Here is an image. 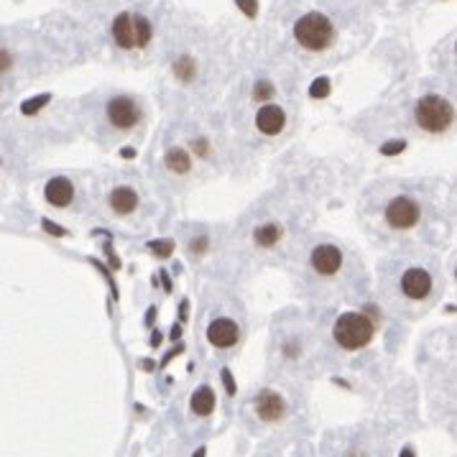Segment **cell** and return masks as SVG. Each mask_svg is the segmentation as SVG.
Listing matches in <instances>:
<instances>
[{
	"instance_id": "6da1fadb",
	"label": "cell",
	"mask_w": 457,
	"mask_h": 457,
	"mask_svg": "<svg viewBox=\"0 0 457 457\" xmlns=\"http://www.w3.org/2000/svg\"><path fill=\"white\" fill-rule=\"evenodd\" d=\"M294 36L304 49L322 51L335 41V26L322 13H307L294 23Z\"/></svg>"
},
{
	"instance_id": "7a4b0ae2",
	"label": "cell",
	"mask_w": 457,
	"mask_h": 457,
	"mask_svg": "<svg viewBox=\"0 0 457 457\" xmlns=\"http://www.w3.org/2000/svg\"><path fill=\"white\" fill-rule=\"evenodd\" d=\"M332 335H335L337 345H343L345 350H360L373 340V322L365 315L348 312V315L337 317Z\"/></svg>"
},
{
	"instance_id": "3957f363",
	"label": "cell",
	"mask_w": 457,
	"mask_h": 457,
	"mask_svg": "<svg viewBox=\"0 0 457 457\" xmlns=\"http://www.w3.org/2000/svg\"><path fill=\"white\" fill-rule=\"evenodd\" d=\"M414 118H417V126L424 130H432V133H442L452 126V105L439 95H427L417 102L414 108Z\"/></svg>"
},
{
	"instance_id": "277c9868",
	"label": "cell",
	"mask_w": 457,
	"mask_h": 457,
	"mask_svg": "<svg viewBox=\"0 0 457 457\" xmlns=\"http://www.w3.org/2000/svg\"><path fill=\"white\" fill-rule=\"evenodd\" d=\"M151 23L143 16L121 13L113 20V39L121 49H141L151 41Z\"/></svg>"
},
{
	"instance_id": "5b68a950",
	"label": "cell",
	"mask_w": 457,
	"mask_h": 457,
	"mask_svg": "<svg viewBox=\"0 0 457 457\" xmlns=\"http://www.w3.org/2000/svg\"><path fill=\"white\" fill-rule=\"evenodd\" d=\"M419 215H422V209H419V205L411 200V197H396V200H391L389 207H386V222H389L394 230L414 228L419 222Z\"/></svg>"
},
{
	"instance_id": "8992f818",
	"label": "cell",
	"mask_w": 457,
	"mask_h": 457,
	"mask_svg": "<svg viewBox=\"0 0 457 457\" xmlns=\"http://www.w3.org/2000/svg\"><path fill=\"white\" fill-rule=\"evenodd\" d=\"M105 113H108V121L113 123L115 128H123V130L133 128L135 123L141 121V108L135 105L133 97H126V95L113 97V100L108 102Z\"/></svg>"
},
{
	"instance_id": "52a82bcc",
	"label": "cell",
	"mask_w": 457,
	"mask_h": 457,
	"mask_svg": "<svg viewBox=\"0 0 457 457\" xmlns=\"http://www.w3.org/2000/svg\"><path fill=\"white\" fill-rule=\"evenodd\" d=\"M398 286H401V294H406L409 299L419 302V299H424V296H429L432 274H427L424 269H409L406 274L401 276Z\"/></svg>"
},
{
	"instance_id": "ba28073f",
	"label": "cell",
	"mask_w": 457,
	"mask_h": 457,
	"mask_svg": "<svg viewBox=\"0 0 457 457\" xmlns=\"http://www.w3.org/2000/svg\"><path fill=\"white\" fill-rule=\"evenodd\" d=\"M343 266V250L335 248V245H319V248L312 250V269L317 274H335L337 269Z\"/></svg>"
},
{
	"instance_id": "9c48e42d",
	"label": "cell",
	"mask_w": 457,
	"mask_h": 457,
	"mask_svg": "<svg viewBox=\"0 0 457 457\" xmlns=\"http://www.w3.org/2000/svg\"><path fill=\"white\" fill-rule=\"evenodd\" d=\"M207 340L215 348H233L240 340V329H238L236 322H230V319H215L207 327Z\"/></svg>"
},
{
	"instance_id": "30bf717a",
	"label": "cell",
	"mask_w": 457,
	"mask_h": 457,
	"mask_svg": "<svg viewBox=\"0 0 457 457\" xmlns=\"http://www.w3.org/2000/svg\"><path fill=\"white\" fill-rule=\"evenodd\" d=\"M256 126L261 133L276 135V133H281L284 126H286V115H284V110L279 108V105H266V108L258 110Z\"/></svg>"
},
{
	"instance_id": "8fae6325",
	"label": "cell",
	"mask_w": 457,
	"mask_h": 457,
	"mask_svg": "<svg viewBox=\"0 0 457 457\" xmlns=\"http://www.w3.org/2000/svg\"><path fill=\"white\" fill-rule=\"evenodd\" d=\"M256 411H258V417L266 419V422H276V419L284 417L286 403H284V398L279 396L276 391H263V394H258V398H256Z\"/></svg>"
},
{
	"instance_id": "7c38bea8",
	"label": "cell",
	"mask_w": 457,
	"mask_h": 457,
	"mask_svg": "<svg viewBox=\"0 0 457 457\" xmlns=\"http://www.w3.org/2000/svg\"><path fill=\"white\" fill-rule=\"evenodd\" d=\"M74 197V187L69 179H64V176H56V179H51V182L47 184V200L54 205V207H67L69 202H72Z\"/></svg>"
},
{
	"instance_id": "4fadbf2b",
	"label": "cell",
	"mask_w": 457,
	"mask_h": 457,
	"mask_svg": "<svg viewBox=\"0 0 457 457\" xmlns=\"http://www.w3.org/2000/svg\"><path fill=\"white\" fill-rule=\"evenodd\" d=\"M135 205H138V195H135L130 187L113 189V195H110V207H113L118 215H128V212H133Z\"/></svg>"
},
{
	"instance_id": "5bb4252c",
	"label": "cell",
	"mask_w": 457,
	"mask_h": 457,
	"mask_svg": "<svg viewBox=\"0 0 457 457\" xmlns=\"http://www.w3.org/2000/svg\"><path fill=\"white\" fill-rule=\"evenodd\" d=\"M212 409H215V394H212V389H207V386L197 389L195 396H192V411L200 414V417H207Z\"/></svg>"
},
{
	"instance_id": "9a60e30c",
	"label": "cell",
	"mask_w": 457,
	"mask_h": 457,
	"mask_svg": "<svg viewBox=\"0 0 457 457\" xmlns=\"http://www.w3.org/2000/svg\"><path fill=\"white\" fill-rule=\"evenodd\" d=\"M166 166L171 169V171H179V174L189 171V156H187V151L171 148V151L166 154Z\"/></svg>"
},
{
	"instance_id": "2e32d148",
	"label": "cell",
	"mask_w": 457,
	"mask_h": 457,
	"mask_svg": "<svg viewBox=\"0 0 457 457\" xmlns=\"http://www.w3.org/2000/svg\"><path fill=\"white\" fill-rule=\"evenodd\" d=\"M279 238H281V228L279 225H263V228H258L256 233V243L258 245H276L279 243Z\"/></svg>"
},
{
	"instance_id": "e0dca14e",
	"label": "cell",
	"mask_w": 457,
	"mask_h": 457,
	"mask_svg": "<svg viewBox=\"0 0 457 457\" xmlns=\"http://www.w3.org/2000/svg\"><path fill=\"white\" fill-rule=\"evenodd\" d=\"M49 100H51L49 95H41V97H31V100H26V102H23V105H20V110H23V113H26V115H34L36 110L44 108V105H47Z\"/></svg>"
},
{
	"instance_id": "ac0fdd59",
	"label": "cell",
	"mask_w": 457,
	"mask_h": 457,
	"mask_svg": "<svg viewBox=\"0 0 457 457\" xmlns=\"http://www.w3.org/2000/svg\"><path fill=\"white\" fill-rule=\"evenodd\" d=\"M327 92H329V80H327V77H322V80H315V82H312V90H310L312 97H324Z\"/></svg>"
},
{
	"instance_id": "d6986e66",
	"label": "cell",
	"mask_w": 457,
	"mask_h": 457,
	"mask_svg": "<svg viewBox=\"0 0 457 457\" xmlns=\"http://www.w3.org/2000/svg\"><path fill=\"white\" fill-rule=\"evenodd\" d=\"M176 74H179L182 80H192V77H195V69H192V59L176 61Z\"/></svg>"
},
{
	"instance_id": "ffe728a7",
	"label": "cell",
	"mask_w": 457,
	"mask_h": 457,
	"mask_svg": "<svg viewBox=\"0 0 457 457\" xmlns=\"http://www.w3.org/2000/svg\"><path fill=\"white\" fill-rule=\"evenodd\" d=\"M151 248H154L159 256H169V253L174 250V243H171V240H159V243H151Z\"/></svg>"
},
{
	"instance_id": "44dd1931",
	"label": "cell",
	"mask_w": 457,
	"mask_h": 457,
	"mask_svg": "<svg viewBox=\"0 0 457 457\" xmlns=\"http://www.w3.org/2000/svg\"><path fill=\"white\" fill-rule=\"evenodd\" d=\"M403 148H406V143L403 141H394V143H384L381 151H384L386 156H394V154H398V151H403Z\"/></svg>"
},
{
	"instance_id": "7402d4cb",
	"label": "cell",
	"mask_w": 457,
	"mask_h": 457,
	"mask_svg": "<svg viewBox=\"0 0 457 457\" xmlns=\"http://www.w3.org/2000/svg\"><path fill=\"white\" fill-rule=\"evenodd\" d=\"M11 64H13V56H11V51H8V49H0V72H8V69H11Z\"/></svg>"
},
{
	"instance_id": "603a6c76",
	"label": "cell",
	"mask_w": 457,
	"mask_h": 457,
	"mask_svg": "<svg viewBox=\"0 0 457 457\" xmlns=\"http://www.w3.org/2000/svg\"><path fill=\"white\" fill-rule=\"evenodd\" d=\"M236 3L243 8V11H245V16H250V18H253V16H256V8H258V3H256V0H236Z\"/></svg>"
},
{
	"instance_id": "cb8c5ba5",
	"label": "cell",
	"mask_w": 457,
	"mask_h": 457,
	"mask_svg": "<svg viewBox=\"0 0 457 457\" xmlns=\"http://www.w3.org/2000/svg\"><path fill=\"white\" fill-rule=\"evenodd\" d=\"M271 95H274V90H271L269 82H263V85L256 87V97H271Z\"/></svg>"
},
{
	"instance_id": "d4e9b609",
	"label": "cell",
	"mask_w": 457,
	"mask_h": 457,
	"mask_svg": "<svg viewBox=\"0 0 457 457\" xmlns=\"http://www.w3.org/2000/svg\"><path fill=\"white\" fill-rule=\"evenodd\" d=\"M222 381H225V389H228V394H236V384H233L230 370H222Z\"/></svg>"
},
{
	"instance_id": "484cf974",
	"label": "cell",
	"mask_w": 457,
	"mask_h": 457,
	"mask_svg": "<svg viewBox=\"0 0 457 457\" xmlns=\"http://www.w3.org/2000/svg\"><path fill=\"white\" fill-rule=\"evenodd\" d=\"M44 230H49L51 236H64V230H61L59 225H54L51 220H44Z\"/></svg>"
},
{
	"instance_id": "4316f807",
	"label": "cell",
	"mask_w": 457,
	"mask_h": 457,
	"mask_svg": "<svg viewBox=\"0 0 457 457\" xmlns=\"http://www.w3.org/2000/svg\"><path fill=\"white\" fill-rule=\"evenodd\" d=\"M401 457H414V455H411V452L406 450V452H401Z\"/></svg>"
},
{
	"instance_id": "83f0119b",
	"label": "cell",
	"mask_w": 457,
	"mask_h": 457,
	"mask_svg": "<svg viewBox=\"0 0 457 457\" xmlns=\"http://www.w3.org/2000/svg\"><path fill=\"white\" fill-rule=\"evenodd\" d=\"M195 457H205V450H200V452H197V455H195Z\"/></svg>"
}]
</instances>
